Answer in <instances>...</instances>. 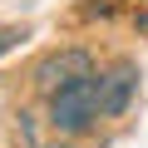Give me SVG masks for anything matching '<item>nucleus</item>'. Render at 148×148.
<instances>
[{
    "mask_svg": "<svg viewBox=\"0 0 148 148\" xmlns=\"http://www.w3.org/2000/svg\"><path fill=\"white\" fill-rule=\"evenodd\" d=\"M99 119H104V74L99 69L49 94V123L59 133H89Z\"/></svg>",
    "mask_w": 148,
    "mask_h": 148,
    "instance_id": "1",
    "label": "nucleus"
},
{
    "mask_svg": "<svg viewBox=\"0 0 148 148\" xmlns=\"http://www.w3.org/2000/svg\"><path fill=\"white\" fill-rule=\"evenodd\" d=\"M84 74H94V54H89V49H59V54H45V59L35 64V89L49 99L54 89L84 79Z\"/></svg>",
    "mask_w": 148,
    "mask_h": 148,
    "instance_id": "2",
    "label": "nucleus"
},
{
    "mask_svg": "<svg viewBox=\"0 0 148 148\" xmlns=\"http://www.w3.org/2000/svg\"><path fill=\"white\" fill-rule=\"evenodd\" d=\"M133 94H138V64H114L109 74H104V119H119V114H128V104H133Z\"/></svg>",
    "mask_w": 148,
    "mask_h": 148,
    "instance_id": "3",
    "label": "nucleus"
},
{
    "mask_svg": "<svg viewBox=\"0 0 148 148\" xmlns=\"http://www.w3.org/2000/svg\"><path fill=\"white\" fill-rule=\"evenodd\" d=\"M15 40H25V30H0V54H5Z\"/></svg>",
    "mask_w": 148,
    "mask_h": 148,
    "instance_id": "4",
    "label": "nucleus"
}]
</instances>
